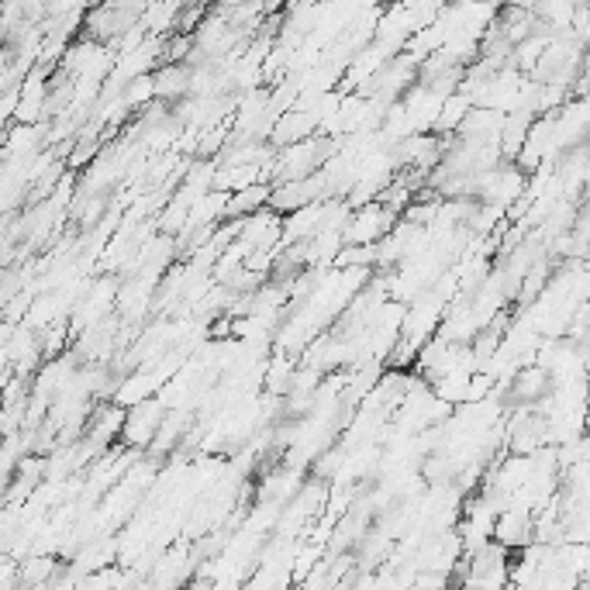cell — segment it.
I'll return each instance as SVG.
<instances>
[{
	"mask_svg": "<svg viewBox=\"0 0 590 590\" xmlns=\"http://www.w3.org/2000/svg\"><path fill=\"white\" fill-rule=\"evenodd\" d=\"M549 390H553V377H549L546 366H528V370H521L518 377L511 380L508 397H511V404H535V401H542Z\"/></svg>",
	"mask_w": 590,
	"mask_h": 590,
	"instance_id": "7a4b0ae2",
	"label": "cell"
},
{
	"mask_svg": "<svg viewBox=\"0 0 590 590\" xmlns=\"http://www.w3.org/2000/svg\"><path fill=\"white\" fill-rule=\"evenodd\" d=\"M166 418V408L159 401H139L132 404V411L121 421V435L118 439H125L128 446H152V439H156L159 425H163Z\"/></svg>",
	"mask_w": 590,
	"mask_h": 590,
	"instance_id": "6da1fadb",
	"label": "cell"
}]
</instances>
